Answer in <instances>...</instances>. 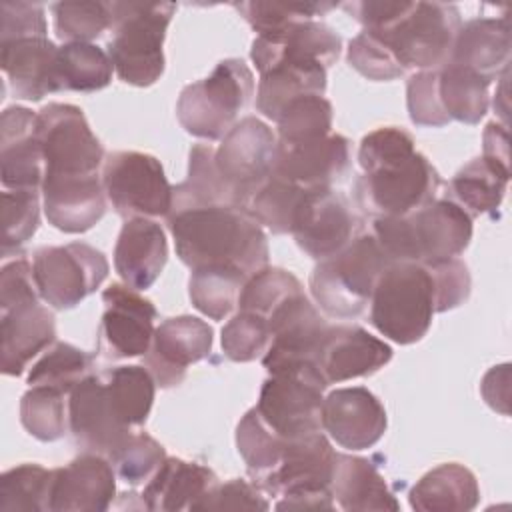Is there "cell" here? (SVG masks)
<instances>
[{
	"instance_id": "1",
	"label": "cell",
	"mask_w": 512,
	"mask_h": 512,
	"mask_svg": "<svg viewBox=\"0 0 512 512\" xmlns=\"http://www.w3.org/2000/svg\"><path fill=\"white\" fill-rule=\"evenodd\" d=\"M344 8L390 50L404 72L442 68L462 24L458 8L446 2L364 0Z\"/></svg>"
},
{
	"instance_id": "2",
	"label": "cell",
	"mask_w": 512,
	"mask_h": 512,
	"mask_svg": "<svg viewBox=\"0 0 512 512\" xmlns=\"http://www.w3.org/2000/svg\"><path fill=\"white\" fill-rule=\"evenodd\" d=\"M178 258L190 268L230 266L246 276L268 264L262 226L240 206H208L170 214Z\"/></svg>"
},
{
	"instance_id": "3",
	"label": "cell",
	"mask_w": 512,
	"mask_h": 512,
	"mask_svg": "<svg viewBox=\"0 0 512 512\" xmlns=\"http://www.w3.org/2000/svg\"><path fill=\"white\" fill-rule=\"evenodd\" d=\"M372 234L390 262L432 264L466 250L472 216L450 198H434L410 214L374 218Z\"/></svg>"
},
{
	"instance_id": "4",
	"label": "cell",
	"mask_w": 512,
	"mask_h": 512,
	"mask_svg": "<svg viewBox=\"0 0 512 512\" xmlns=\"http://www.w3.org/2000/svg\"><path fill=\"white\" fill-rule=\"evenodd\" d=\"M114 36L108 56L118 78L132 86H152L164 72V38L176 12L174 2H110Z\"/></svg>"
},
{
	"instance_id": "5",
	"label": "cell",
	"mask_w": 512,
	"mask_h": 512,
	"mask_svg": "<svg viewBox=\"0 0 512 512\" xmlns=\"http://www.w3.org/2000/svg\"><path fill=\"white\" fill-rule=\"evenodd\" d=\"M390 264L374 234H358L340 252L320 260L310 276L316 304L332 318H356L370 304L380 274Z\"/></svg>"
},
{
	"instance_id": "6",
	"label": "cell",
	"mask_w": 512,
	"mask_h": 512,
	"mask_svg": "<svg viewBox=\"0 0 512 512\" xmlns=\"http://www.w3.org/2000/svg\"><path fill=\"white\" fill-rule=\"evenodd\" d=\"M434 308V282L426 264L390 262L370 298L372 326L396 344L426 336Z\"/></svg>"
},
{
	"instance_id": "7",
	"label": "cell",
	"mask_w": 512,
	"mask_h": 512,
	"mask_svg": "<svg viewBox=\"0 0 512 512\" xmlns=\"http://www.w3.org/2000/svg\"><path fill=\"white\" fill-rule=\"evenodd\" d=\"M254 94V74L240 58L216 64L204 80L188 84L176 102L182 128L204 140H220L236 124Z\"/></svg>"
},
{
	"instance_id": "8",
	"label": "cell",
	"mask_w": 512,
	"mask_h": 512,
	"mask_svg": "<svg viewBox=\"0 0 512 512\" xmlns=\"http://www.w3.org/2000/svg\"><path fill=\"white\" fill-rule=\"evenodd\" d=\"M336 454L322 430L288 438L276 468L258 484L280 498L276 510H332L330 482Z\"/></svg>"
},
{
	"instance_id": "9",
	"label": "cell",
	"mask_w": 512,
	"mask_h": 512,
	"mask_svg": "<svg viewBox=\"0 0 512 512\" xmlns=\"http://www.w3.org/2000/svg\"><path fill=\"white\" fill-rule=\"evenodd\" d=\"M354 190L360 208L372 218L404 216L436 198L440 176L424 154L412 150L362 170Z\"/></svg>"
},
{
	"instance_id": "10",
	"label": "cell",
	"mask_w": 512,
	"mask_h": 512,
	"mask_svg": "<svg viewBox=\"0 0 512 512\" xmlns=\"http://www.w3.org/2000/svg\"><path fill=\"white\" fill-rule=\"evenodd\" d=\"M326 380L312 362L270 372L254 406L260 418L282 438H302L322 430Z\"/></svg>"
},
{
	"instance_id": "11",
	"label": "cell",
	"mask_w": 512,
	"mask_h": 512,
	"mask_svg": "<svg viewBox=\"0 0 512 512\" xmlns=\"http://www.w3.org/2000/svg\"><path fill=\"white\" fill-rule=\"evenodd\" d=\"M102 186L108 202L122 218L166 216L172 210V186L158 158L120 150L104 158Z\"/></svg>"
},
{
	"instance_id": "12",
	"label": "cell",
	"mask_w": 512,
	"mask_h": 512,
	"mask_svg": "<svg viewBox=\"0 0 512 512\" xmlns=\"http://www.w3.org/2000/svg\"><path fill=\"white\" fill-rule=\"evenodd\" d=\"M36 138L44 156V178L98 174L104 164L102 144L78 106H44L36 116Z\"/></svg>"
},
{
	"instance_id": "13",
	"label": "cell",
	"mask_w": 512,
	"mask_h": 512,
	"mask_svg": "<svg viewBox=\"0 0 512 512\" xmlns=\"http://www.w3.org/2000/svg\"><path fill=\"white\" fill-rule=\"evenodd\" d=\"M32 270L40 298L56 310H68L106 280L108 260L90 244L70 242L38 248Z\"/></svg>"
},
{
	"instance_id": "14",
	"label": "cell",
	"mask_w": 512,
	"mask_h": 512,
	"mask_svg": "<svg viewBox=\"0 0 512 512\" xmlns=\"http://www.w3.org/2000/svg\"><path fill=\"white\" fill-rule=\"evenodd\" d=\"M276 152V134L256 116L236 122L214 150L216 168L232 188L240 208H244L248 196L274 172Z\"/></svg>"
},
{
	"instance_id": "15",
	"label": "cell",
	"mask_w": 512,
	"mask_h": 512,
	"mask_svg": "<svg viewBox=\"0 0 512 512\" xmlns=\"http://www.w3.org/2000/svg\"><path fill=\"white\" fill-rule=\"evenodd\" d=\"M104 314L98 330V352L102 358L120 360L144 356L152 344L154 304L126 284H110L102 292Z\"/></svg>"
},
{
	"instance_id": "16",
	"label": "cell",
	"mask_w": 512,
	"mask_h": 512,
	"mask_svg": "<svg viewBox=\"0 0 512 512\" xmlns=\"http://www.w3.org/2000/svg\"><path fill=\"white\" fill-rule=\"evenodd\" d=\"M346 198L332 188H310L304 192L290 234L296 244L314 260L340 252L360 232Z\"/></svg>"
},
{
	"instance_id": "17",
	"label": "cell",
	"mask_w": 512,
	"mask_h": 512,
	"mask_svg": "<svg viewBox=\"0 0 512 512\" xmlns=\"http://www.w3.org/2000/svg\"><path fill=\"white\" fill-rule=\"evenodd\" d=\"M68 426L78 446L108 460L134 434L116 414L104 378L94 372L68 394Z\"/></svg>"
},
{
	"instance_id": "18",
	"label": "cell",
	"mask_w": 512,
	"mask_h": 512,
	"mask_svg": "<svg viewBox=\"0 0 512 512\" xmlns=\"http://www.w3.org/2000/svg\"><path fill=\"white\" fill-rule=\"evenodd\" d=\"M270 346L262 356L268 372L316 360L330 324L320 316L304 292L288 298L268 318Z\"/></svg>"
},
{
	"instance_id": "19",
	"label": "cell",
	"mask_w": 512,
	"mask_h": 512,
	"mask_svg": "<svg viewBox=\"0 0 512 512\" xmlns=\"http://www.w3.org/2000/svg\"><path fill=\"white\" fill-rule=\"evenodd\" d=\"M210 350L212 328L196 316H176L154 330L144 366L160 388H172L182 384L188 366L208 358Z\"/></svg>"
},
{
	"instance_id": "20",
	"label": "cell",
	"mask_w": 512,
	"mask_h": 512,
	"mask_svg": "<svg viewBox=\"0 0 512 512\" xmlns=\"http://www.w3.org/2000/svg\"><path fill=\"white\" fill-rule=\"evenodd\" d=\"M386 410L364 386L332 390L322 400V430L348 450H366L386 432Z\"/></svg>"
},
{
	"instance_id": "21",
	"label": "cell",
	"mask_w": 512,
	"mask_h": 512,
	"mask_svg": "<svg viewBox=\"0 0 512 512\" xmlns=\"http://www.w3.org/2000/svg\"><path fill=\"white\" fill-rule=\"evenodd\" d=\"M340 50L342 40L332 28L318 20H304L284 30L256 36L250 48V58L262 74L284 62H318L328 68L338 60Z\"/></svg>"
},
{
	"instance_id": "22",
	"label": "cell",
	"mask_w": 512,
	"mask_h": 512,
	"mask_svg": "<svg viewBox=\"0 0 512 512\" xmlns=\"http://www.w3.org/2000/svg\"><path fill=\"white\" fill-rule=\"evenodd\" d=\"M116 496V472L108 458L86 452L54 468L50 512H104Z\"/></svg>"
},
{
	"instance_id": "23",
	"label": "cell",
	"mask_w": 512,
	"mask_h": 512,
	"mask_svg": "<svg viewBox=\"0 0 512 512\" xmlns=\"http://www.w3.org/2000/svg\"><path fill=\"white\" fill-rule=\"evenodd\" d=\"M0 66L16 98L42 100L62 92L58 80V46L48 36L0 40Z\"/></svg>"
},
{
	"instance_id": "24",
	"label": "cell",
	"mask_w": 512,
	"mask_h": 512,
	"mask_svg": "<svg viewBox=\"0 0 512 512\" xmlns=\"http://www.w3.org/2000/svg\"><path fill=\"white\" fill-rule=\"evenodd\" d=\"M36 116L24 106H8L0 118V180L6 190H38L44 156L36 138Z\"/></svg>"
},
{
	"instance_id": "25",
	"label": "cell",
	"mask_w": 512,
	"mask_h": 512,
	"mask_svg": "<svg viewBox=\"0 0 512 512\" xmlns=\"http://www.w3.org/2000/svg\"><path fill=\"white\" fill-rule=\"evenodd\" d=\"M392 358V348L360 326H332L320 346L314 366L326 384L368 376Z\"/></svg>"
},
{
	"instance_id": "26",
	"label": "cell",
	"mask_w": 512,
	"mask_h": 512,
	"mask_svg": "<svg viewBox=\"0 0 512 512\" xmlns=\"http://www.w3.org/2000/svg\"><path fill=\"white\" fill-rule=\"evenodd\" d=\"M350 166V142L342 134H326L298 144H278L274 172L310 190L332 188Z\"/></svg>"
},
{
	"instance_id": "27",
	"label": "cell",
	"mask_w": 512,
	"mask_h": 512,
	"mask_svg": "<svg viewBox=\"0 0 512 512\" xmlns=\"http://www.w3.org/2000/svg\"><path fill=\"white\" fill-rule=\"evenodd\" d=\"M42 198L48 222L68 234L90 230L106 212V192L98 174L46 176Z\"/></svg>"
},
{
	"instance_id": "28",
	"label": "cell",
	"mask_w": 512,
	"mask_h": 512,
	"mask_svg": "<svg viewBox=\"0 0 512 512\" xmlns=\"http://www.w3.org/2000/svg\"><path fill=\"white\" fill-rule=\"evenodd\" d=\"M168 260V242L162 226L150 218H128L114 248V268L134 290L150 288Z\"/></svg>"
},
{
	"instance_id": "29",
	"label": "cell",
	"mask_w": 512,
	"mask_h": 512,
	"mask_svg": "<svg viewBox=\"0 0 512 512\" xmlns=\"http://www.w3.org/2000/svg\"><path fill=\"white\" fill-rule=\"evenodd\" d=\"M448 62L464 66L488 82L498 80L510 64L508 16L474 18L460 24Z\"/></svg>"
},
{
	"instance_id": "30",
	"label": "cell",
	"mask_w": 512,
	"mask_h": 512,
	"mask_svg": "<svg viewBox=\"0 0 512 512\" xmlns=\"http://www.w3.org/2000/svg\"><path fill=\"white\" fill-rule=\"evenodd\" d=\"M218 486L216 474L198 462L168 458L160 464L142 492L144 508L156 512L196 510Z\"/></svg>"
},
{
	"instance_id": "31",
	"label": "cell",
	"mask_w": 512,
	"mask_h": 512,
	"mask_svg": "<svg viewBox=\"0 0 512 512\" xmlns=\"http://www.w3.org/2000/svg\"><path fill=\"white\" fill-rule=\"evenodd\" d=\"M0 336L2 372L6 376H20L36 354L54 344V314L40 302L0 312Z\"/></svg>"
},
{
	"instance_id": "32",
	"label": "cell",
	"mask_w": 512,
	"mask_h": 512,
	"mask_svg": "<svg viewBox=\"0 0 512 512\" xmlns=\"http://www.w3.org/2000/svg\"><path fill=\"white\" fill-rule=\"evenodd\" d=\"M330 490L336 504L348 512L400 508L384 476L366 458L336 454Z\"/></svg>"
},
{
	"instance_id": "33",
	"label": "cell",
	"mask_w": 512,
	"mask_h": 512,
	"mask_svg": "<svg viewBox=\"0 0 512 512\" xmlns=\"http://www.w3.org/2000/svg\"><path fill=\"white\" fill-rule=\"evenodd\" d=\"M410 506L420 512H468L480 500L476 476L458 462L426 472L410 490Z\"/></svg>"
},
{
	"instance_id": "34",
	"label": "cell",
	"mask_w": 512,
	"mask_h": 512,
	"mask_svg": "<svg viewBox=\"0 0 512 512\" xmlns=\"http://www.w3.org/2000/svg\"><path fill=\"white\" fill-rule=\"evenodd\" d=\"M326 92V68L318 62L276 64L260 74L256 90V108L270 120H278L280 112L296 98Z\"/></svg>"
},
{
	"instance_id": "35",
	"label": "cell",
	"mask_w": 512,
	"mask_h": 512,
	"mask_svg": "<svg viewBox=\"0 0 512 512\" xmlns=\"http://www.w3.org/2000/svg\"><path fill=\"white\" fill-rule=\"evenodd\" d=\"M208 206H238V202L232 188L216 168L214 148L208 144H196L190 150L188 178L172 186L170 214Z\"/></svg>"
},
{
	"instance_id": "36",
	"label": "cell",
	"mask_w": 512,
	"mask_h": 512,
	"mask_svg": "<svg viewBox=\"0 0 512 512\" xmlns=\"http://www.w3.org/2000/svg\"><path fill=\"white\" fill-rule=\"evenodd\" d=\"M508 180V168L496 166L484 156H478L454 174L450 192L456 198V204H460L470 216L494 214L504 198Z\"/></svg>"
},
{
	"instance_id": "37",
	"label": "cell",
	"mask_w": 512,
	"mask_h": 512,
	"mask_svg": "<svg viewBox=\"0 0 512 512\" xmlns=\"http://www.w3.org/2000/svg\"><path fill=\"white\" fill-rule=\"evenodd\" d=\"M488 86V80L454 62L438 68V96L450 120L478 124L490 106Z\"/></svg>"
},
{
	"instance_id": "38",
	"label": "cell",
	"mask_w": 512,
	"mask_h": 512,
	"mask_svg": "<svg viewBox=\"0 0 512 512\" xmlns=\"http://www.w3.org/2000/svg\"><path fill=\"white\" fill-rule=\"evenodd\" d=\"M114 64L106 50L92 42L58 46V80L62 90L96 92L110 84Z\"/></svg>"
},
{
	"instance_id": "39",
	"label": "cell",
	"mask_w": 512,
	"mask_h": 512,
	"mask_svg": "<svg viewBox=\"0 0 512 512\" xmlns=\"http://www.w3.org/2000/svg\"><path fill=\"white\" fill-rule=\"evenodd\" d=\"M246 274L230 266L194 268L188 282V294L196 310L212 320L226 318L240 300Z\"/></svg>"
},
{
	"instance_id": "40",
	"label": "cell",
	"mask_w": 512,
	"mask_h": 512,
	"mask_svg": "<svg viewBox=\"0 0 512 512\" xmlns=\"http://www.w3.org/2000/svg\"><path fill=\"white\" fill-rule=\"evenodd\" d=\"M106 390L116 414L130 428H138L146 422L152 402L156 382L146 366H116L104 372Z\"/></svg>"
},
{
	"instance_id": "41",
	"label": "cell",
	"mask_w": 512,
	"mask_h": 512,
	"mask_svg": "<svg viewBox=\"0 0 512 512\" xmlns=\"http://www.w3.org/2000/svg\"><path fill=\"white\" fill-rule=\"evenodd\" d=\"M306 188L272 172L246 200L244 210L272 234H290Z\"/></svg>"
},
{
	"instance_id": "42",
	"label": "cell",
	"mask_w": 512,
	"mask_h": 512,
	"mask_svg": "<svg viewBox=\"0 0 512 512\" xmlns=\"http://www.w3.org/2000/svg\"><path fill=\"white\" fill-rule=\"evenodd\" d=\"M54 470L20 464L0 478V512H50Z\"/></svg>"
},
{
	"instance_id": "43",
	"label": "cell",
	"mask_w": 512,
	"mask_h": 512,
	"mask_svg": "<svg viewBox=\"0 0 512 512\" xmlns=\"http://www.w3.org/2000/svg\"><path fill=\"white\" fill-rule=\"evenodd\" d=\"M90 374L92 358L84 350L68 342H54L44 350L40 360L32 364L28 372V384L48 386L70 394V390Z\"/></svg>"
},
{
	"instance_id": "44",
	"label": "cell",
	"mask_w": 512,
	"mask_h": 512,
	"mask_svg": "<svg viewBox=\"0 0 512 512\" xmlns=\"http://www.w3.org/2000/svg\"><path fill=\"white\" fill-rule=\"evenodd\" d=\"M286 440L288 438H282L266 426L256 408H250L236 426L238 452L244 458L250 476L258 482L276 468Z\"/></svg>"
},
{
	"instance_id": "45",
	"label": "cell",
	"mask_w": 512,
	"mask_h": 512,
	"mask_svg": "<svg viewBox=\"0 0 512 512\" xmlns=\"http://www.w3.org/2000/svg\"><path fill=\"white\" fill-rule=\"evenodd\" d=\"M64 392L48 386H30L20 400V422L26 432L42 442H54L66 434L68 402Z\"/></svg>"
},
{
	"instance_id": "46",
	"label": "cell",
	"mask_w": 512,
	"mask_h": 512,
	"mask_svg": "<svg viewBox=\"0 0 512 512\" xmlns=\"http://www.w3.org/2000/svg\"><path fill=\"white\" fill-rule=\"evenodd\" d=\"M278 144H298L332 132V104L308 94L292 100L278 116Z\"/></svg>"
},
{
	"instance_id": "47",
	"label": "cell",
	"mask_w": 512,
	"mask_h": 512,
	"mask_svg": "<svg viewBox=\"0 0 512 512\" xmlns=\"http://www.w3.org/2000/svg\"><path fill=\"white\" fill-rule=\"evenodd\" d=\"M300 292H304V288L292 272L264 266L262 270L246 278L240 292L238 308L254 312L268 320L280 304H284L288 298Z\"/></svg>"
},
{
	"instance_id": "48",
	"label": "cell",
	"mask_w": 512,
	"mask_h": 512,
	"mask_svg": "<svg viewBox=\"0 0 512 512\" xmlns=\"http://www.w3.org/2000/svg\"><path fill=\"white\" fill-rule=\"evenodd\" d=\"M52 14L56 36L66 44L92 42L112 28L110 2H56Z\"/></svg>"
},
{
	"instance_id": "49",
	"label": "cell",
	"mask_w": 512,
	"mask_h": 512,
	"mask_svg": "<svg viewBox=\"0 0 512 512\" xmlns=\"http://www.w3.org/2000/svg\"><path fill=\"white\" fill-rule=\"evenodd\" d=\"M254 32L270 34L296 22L314 20L336 8L334 2H240L234 4Z\"/></svg>"
},
{
	"instance_id": "50",
	"label": "cell",
	"mask_w": 512,
	"mask_h": 512,
	"mask_svg": "<svg viewBox=\"0 0 512 512\" xmlns=\"http://www.w3.org/2000/svg\"><path fill=\"white\" fill-rule=\"evenodd\" d=\"M2 254L8 256L26 244L40 224L38 190H4L2 192Z\"/></svg>"
},
{
	"instance_id": "51",
	"label": "cell",
	"mask_w": 512,
	"mask_h": 512,
	"mask_svg": "<svg viewBox=\"0 0 512 512\" xmlns=\"http://www.w3.org/2000/svg\"><path fill=\"white\" fill-rule=\"evenodd\" d=\"M270 340L268 320L254 312L240 310L222 328V350L232 362H252L258 356H264Z\"/></svg>"
},
{
	"instance_id": "52",
	"label": "cell",
	"mask_w": 512,
	"mask_h": 512,
	"mask_svg": "<svg viewBox=\"0 0 512 512\" xmlns=\"http://www.w3.org/2000/svg\"><path fill=\"white\" fill-rule=\"evenodd\" d=\"M164 460V446L156 442L152 436L138 432L132 434L128 442L110 458V464L122 482L138 486L146 484Z\"/></svg>"
},
{
	"instance_id": "53",
	"label": "cell",
	"mask_w": 512,
	"mask_h": 512,
	"mask_svg": "<svg viewBox=\"0 0 512 512\" xmlns=\"http://www.w3.org/2000/svg\"><path fill=\"white\" fill-rule=\"evenodd\" d=\"M348 64L368 80H394L404 74L390 50L368 30L350 40Z\"/></svg>"
},
{
	"instance_id": "54",
	"label": "cell",
	"mask_w": 512,
	"mask_h": 512,
	"mask_svg": "<svg viewBox=\"0 0 512 512\" xmlns=\"http://www.w3.org/2000/svg\"><path fill=\"white\" fill-rule=\"evenodd\" d=\"M410 120L418 126L440 128L450 122L438 96V70H420L406 84Z\"/></svg>"
},
{
	"instance_id": "55",
	"label": "cell",
	"mask_w": 512,
	"mask_h": 512,
	"mask_svg": "<svg viewBox=\"0 0 512 512\" xmlns=\"http://www.w3.org/2000/svg\"><path fill=\"white\" fill-rule=\"evenodd\" d=\"M434 282V308L446 312L460 306L470 294V272L458 258L426 264Z\"/></svg>"
},
{
	"instance_id": "56",
	"label": "cell",
	"mask_w": 512,
	"mask_h": 512,
	"mask_svg": "<svg viewBox=\"0 0 512 512\" xmlns=\"http://www.w3.org/2000/svg\"><path fill=\"white\" fill-rule=\"evenodd\" d=\"M38 288L34 282V270L26 258L6 262L0 272V312H8L16 306L38 302Z\"/></svg>"
},
{
	"instance_id": "57",
	"label": "cell",
	"mask_w": 512,
	"mask_h": 512,
	"mask_svg": "<svg viewBox=\"0 0 512 512\" xmlns=\"http://www.w3.org/2000/svg\"><path fill=\"white\" fill-rule=\"evenodd\" d=\"M46 16L38 2H2L0 4V40L46 36Z\"/></svg>"
},
{
	"instance_id": "58",
	"label": "cell",
	"mask_w": 512,
	"mask_h": 512,
	"mask_svg": "<svg viewBox=\"0 0 512 512\" xmlns=\"http://www.w3.org/2000/svg\"><path fill=\"white\" fill-rule=\"evenodd\" d=\"M268 500L260 494V490L242 480H230L220 484L198 504L196 510H268Z\"/></svg>"
},
{
	"instance_id": "59",
	"label": "cell",
	"mask_w": 512,
	"mask_h": 512,
	"mask_svg": "<svg viewBox=\"0 0 512 512\" xmlns=\"http://www.w3.org/2000/svg\"><path fill=\"white\" fill-rule=\"evenodd\" d=\"M510 366H494L486 372L480 390L484 400L498 412L508 414V396H510Z\"/></svg>"
},
{
	"instance_id": "60",
	"label": "cell",
	"mask_w": 512,
	"mask_h": 512,
	"mask_svg": "<svg viewBox=\"0 0 512 512\" xmlns=\"http://www.w3.org/2000/svg\"><path fill=\"white\" fill-rule=\"evenodd\" d=\"M482 156L502 168L510 170V146H508V126L490 122L484 130V152Z\"/></svg>"
}]
</instances>
